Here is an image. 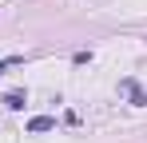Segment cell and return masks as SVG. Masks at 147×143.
<instances>
[{"instance_id":"obj_2","label":"cell","mask_w":147,"mask_h":143,"mask_svg":"<svg viewBox=\"0 0 147 143\" xmlns=\"http://www.w3.org/2000/svg\"><path fill=\"white\" fill-rule=\"evenodd\" d=\"M16 64H24V56H8V60H0V76H4V72H12Z\"/></svg>"},{"instance_id":"obj_1","label":"cell","mask_w":147,"mask_h":143,"mask_svg":"<svg viewBox=\"0 0 147 143\" xmlns=\"http://www.w3.org/2000/svg\"><path fill=\"white\" fill-rule=\"evenodd\" d=\"M28 127H32V131H52V127H56V119H48V115H36L32 123H28Z\"/></svg>"},{"instance_id":"obj_3","label":"cell","mask_w":147,"mask_h":143,"mask_svg":"<svg viewBox=\"0 0 147 143\" xmlns=\"http://www.w3.org/2000/svg\"><path fill=\"white\" fill-rule=\"evenodd\" d=\"M4 103H8V107H24V95H20V92H12L8 99H4Z\"/></svg>"}]
</instances>
